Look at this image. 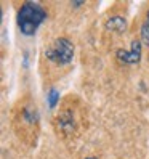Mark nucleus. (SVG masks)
I'll return each instance as SVG.
<instances>
[{
    "label": "nucleus",
    "mask_w": 149,
    "mask_h": 159,
    "mask_svg": "<svg viewBox=\"0 0 149 159\" xmlns=\"http://www.w3.org/2000/svg\"><path fill=\"white\" fill-rule=\"evenodd\" d=\"M46 20V10L39 2H24L16 15V24L20 32L26 37H32L39 31L40 24Z\"/></svg>",
    "instance_id": "nucleus-1"
},
{
    "label": "nucleus",
    "mask_w": 149,
    "mask_h": 159,
    "mask_svg": "<svg viewBox=\"0 0 149 159\" xmlns=\"http://www.w3.org/2000/svg\"><path fill=\"white\" fill-rule=\"evenodd\" d=\"M74 50H76V47L68 37H58L45 50V58L58 66H68L74 58Z\"/></svg>",
    "instance_id": "nucleus-2"
},
{
    "label": "nucleus",
    "mask_w": 149,
    "mask_h": 159,
    "mask_svg": "<svg viewBox=\"0 0 149 159\" xmlns=\"http://www.w3.org/2000/svg\"><path fill=\"white\" fill-rule=\"evenodd\" d=\"M141 55H143V43L139 39H133L130 43V50L124 48H117L116 50V60L120 64L125 66H135L141 61Z\"/></svg>",
    "instance_id": "nucleus-3"
},
{
    "label": "nucleus",
    "mask_w": 149,
    "mask_h": 159,
    "mask_svg": "<svg viewBox=\"0 0 149 159\" xmlns=\"http://www.w3.org/2000/svg\"><path fill=\"white\" fill-rule=\"evenodd\" d=\"M106 29L112 31V32H117V34H124L127 31V20L124 16H119V15L111 16L106 21Z\"/></svg>",
    "instance_id": "nucleus-4"
},
{
    "label": "nucleus",
    "mask_w": 149,
    "mask_h": 159,
    "mask_svg": "<svg viewBox=\"0 0 149 159\" xmlns=\"http://www.w3.org/2000/svg\"><path fill=\"white\" fill-rule=\"evenodd\" d=\"M46 101H48V106L51 109L58 105V101H59V92L55 89V87H51L48 90V93H46Z\"/></svg>",
    "instance_id": "nucleus-5"
},
{
    "label": "nucleus",
    "mask_w": 149,
    "mask_h": 159,
    "mask_svg": "<svg viewBox=\"0 0 149 159\" xmlns=\"http://www.w3.org/2000/svg\"><path fill=\"white\" fill-rule=\"evenodd\" d=\"M82 5H85V2H71V7H74V8H79Z\"/></svg>",
    "instance_id": "nucleus-6"
},
{
    "label": "nucleus",
    "mask_w": 149,
    "mask_h": 159,
    "mask_svg": "<svg viewBox=\"0 0 149 159\" xmlns=\"http://www.w3.org/2000/svg\"><path fill=\"white\" fill-rule=\"evenodd\" d=\"M144 24H146V26L149 27V10L146 11V20H144Z\"/></svg>",
    "instance_id": "nucleus-7"
},
{
    "label": "nucleus",
    "mask_w": 149,
    "mask_h": 159,
    "mask_svg": "<svg viewBox=\"0 0 149 159\" xmlns=\"http://www.w3.org/2000/svg\"><path fill=\"white\" fill-rule=\"evenodd\" d=\"M85 159H98V157H95V156H88V157H85Z\"/></svg>",
    "instance_id": "nucleus-8"
}]
</instances>
